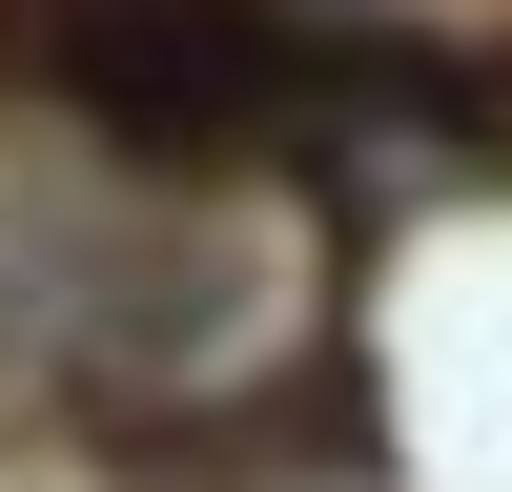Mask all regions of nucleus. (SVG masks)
Here are the masks:
<instances>
[{
	"mask_svg": "<svg viewBox=\"0 0 512 492\" xmlns=\"http://www.w3.org/2000/svg\"><path fill=\"white\" fill-rule=\"evenodd\" d=\"M246 62H267V21H246V0H103V21H82V82H103L123 123H164V144H185V123H226Z\"/></svg>",
	"mask_w": 512,
	"mask_h": 492,
	"instance_id": "obj_1",
	"label": "nucleus"
}]
</instances>
